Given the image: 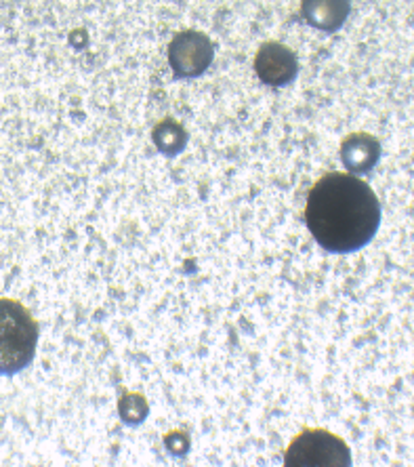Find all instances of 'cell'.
Listing matches in <instances>:
<instances>
[{
	"mask_svg": "<svg viewBox=\"0 0 414 467\" xmlns=\"http://www.w3.org/2000/svg\"><path fill=\"white\" fill-rule=\"evenodd\" d=\"M185 141H188L185 129L175 120H162L160 125H156L154 129V143L162 154H179L185 148Z\"/></svg>",
	"mask_w": 414,
	"mask_h": 467,
	"instance_id": "ba28073f",
	"label": "cell"
},
{
	"mask_svg": "<svg viewBox=\"0 0 414 467\" xmlns=\"http://www.w3.org/2000/svg\"><path fill=\"white\" fill-rule=\"evenodd\" d=\"M381 158V143L372 135H349L341 146V161L351 173H368Z\"/></svg>",
	"mask_w": 414,
	"mask_h": 467,
	"instance_id": "52a82bcc",
	"label": "cell"
},
{
	"mask_svg": "<svg viewBox=\"0 0 414 467\" xmlns=\"http://www.w3.org/2000/svg\"><path fill=\"white\" fill-rule=\"evenodd\" d=\"M38 346V325L16 299H0V375L30 367Z\"/></svg>",
	"mask_w": 414,
	"mask_h": 467,
	"instance_id": "7a4b0ae2",
	"label": "cell"
},
{
	"mask_svg": "<svg viewBox=\"0 0 414 467\" xmlns=\"http://www.w3.org/2000/svg\"><path fill=\"white\" fill-rule=\"evenodd\" d=\"M288 467H347L349 446L328 430H303L286 449Z\"/></svg>",
	"mask_w": 414,
	"mask_h": 467,
	"instance_id": "3957f363",
	"label": "cell"
},
{
	"mask_svg": "<svg viewBox=\"0 0 414 467\" xmlns=\"http://www.w3.org/2000/svg\"><path fill=\"white\" fill-rule=\"evenodd\" d=\"M305 223L324 251L347 255L364 249L381 225V202L351 173H328L307 194Z\"/></svg>",
	"mask_w": 414,
	"mask_h": 467,
	"instance_id": "6da1fadb",
	"label": "cell"
},
{
	"mask_svg": "<svg viewBox=\"0 0 414 467\" xmlns=\"http://www.w3.org/2000/svg\"><path fill=\"white\" fill-rule=\"evenodd\" d=\"M215 49L202 32H181L169 47V64L177 78H196L212 64Z\"/></svg>",
	"mask_w": 414,
	"mask_h": 467,
	"instance_id": "277c9868",
	"label": "cell"
},
{
	"mask_svg": "<svg viewBox=\"0 0 414 467\" xmlns=\"http://www.w3.org/2000/svg\"><path fill=\"white\" fill-rule=\"evenodd\" d=\"M254 72L269 87H286L299 74V61L286 45L265 43L254 57Z\"/></svg>",
	"mask_w": 414,
	"mask_h": 467,
	"instance_id": "5b68a950",
	"label": "cell"
},
{
	"mask_svg": "<svg viewBox=\"0 0 414 467\" xmlns=\"http://www.w3.org/2000/svg\"><path fill=\"white\" fill-rule=\"evenodd\" d=\"M349 0H303L301 16L305 22L322 32H336L347 22Z\"/></svg>",
	"mask_w": 414,
	"mask_h": 467,
	"instance_id": "8992f818",
	"label": "cell"
}]
</instances>
